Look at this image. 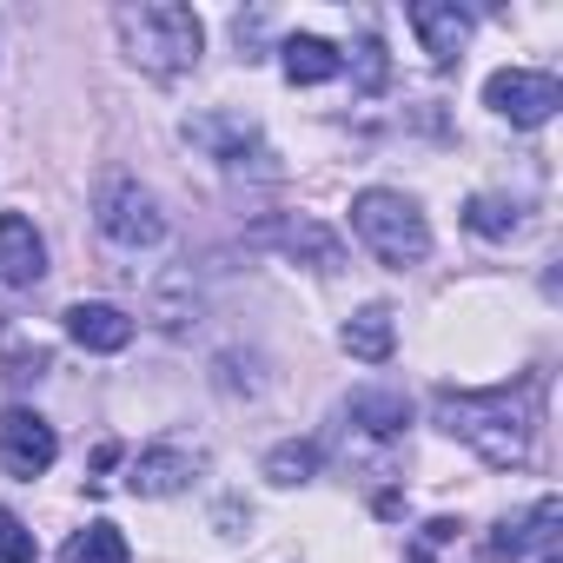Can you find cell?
I'll list each match as a JSON object with an SVG mask.
<instances>
[{
  "label": "cell",
  "mask_w": 563,
  "mask_h": 563,
  "mask_svg": "<svg viewBox=\"0 0 563 563\" xmlns=\"http://www.w3.org/2000/svg\"><path fill=\"white\" fill-rule=\"evenodd\" d=\"M556 530H563V497H537L523 517H504L490 537H484V563H556Z\"/></svg>",
  "instance_id": "8992f818"
},
{
  "label": "cell",
  "mask_w": 563,
  "mask_h": 563,
  "mask_svg": "<svg viewBox=\"0 0 563 563\" xmlns=\"http://www.w3.org/2000/svg\"><path fill=\"white\" fill-rule=\"evenodd\" d=\"M0 457H8L14 477H41V471L60 457V438H54V424H47L41 411L8 405V411H0Z\"/></svg>",
  "instance_id": "52a82bcc"
},
{
  "label": "cell",
  "mask_w": 563,
  "mask_h": 563,
  "mask_svg": "<svg viewBox=\"0 0 563 563\" xmlns=\"http://www.w3.org/2000/svg\"><path fill=\"white\" fill-rule=\"evenodd\" d=\"M431 418L497 471H523L537 457V378H523L517 391L510 385H497V391H451L444 385Z\"/></svg>",
  "instance_id": "6da1fadb"
},
{
  "label": "cell",
  "mask_w": 563,
  "mask_h": 563,
  "mask_svg": "<svg viewBox=\"0 0 563 563\" xmlns=\"http://www.w3.org/2000/svg\"><path fill=\"white\" fill-rule=\"evenodd\" d=\"M41 556V543H34V530L8 510V504H0V563H34Z\"/></svg>",
  "instance_id": "ffe728a7"
},
{
  "label": "cell",
  "mask_w": 563,
  "mask_h": 563,
  "mask_svg": "<svg viewBox=\"0 0 563 563\" xmlns=\"http://www.w3.org/2000/svg\"><path fill=\"white\" fill-rule=\"evenodd\" d=\"M41 272H47V245H41L34 219L0 212V286H34Z\"/></svg>",
  "instance_id": "7c38bea8"
},
{
  "label": "cell",
  "mask_w": 563,
  "mask_h": 563,
  "mask_svg": "<svg viewBox=\"0 0 563 563\" xmlns=\"http://www.w3.org/2000/svg\"><path fill=\"white\" fill-rule=\"evenodd\" d=\"M352 232H358V245H365L378 265H391V272L424 265V252H431V225H424L418 199L385 192V186H372V192L352 199Z\"/></svg>",
  "instance_id": "3957f363"
},
{
  "label": "cell",
  "mask_w": 563,
  "mask_h": 563,
  "mask_svg": "<svg viewBox=\"0 0 563 563\" xmlns=\"http://www.w3.org/2000/svg\"><path fill=\"white\" fill-rule=\"evenodd\" d=\"M278 67H286V80H292V87H325L345 60H339V47H332V41H319V34H292L286 47H278Z\"/></svg>",
  "instance_id": "5bb4252c"
},
{
  "label": "cell",
  "mask_w": 563,
  "mask_h": 563,
  "mask_svg": "<svg viewBox=\"0 0 563 563\" xmlns=\"http://www.w3.org/2000/svg\"><path fill=\"white\" fill-rule=\"evenodd\" d=\"M192 471H199V457H192V451H179V444H153V451H140V457H133L126 490H133V497H173V490H186V484H192Z\"/></svg>",
  "instance_id": "8fae6325"
},
{
  "label": "cell",
  "mask_w": 563,
  "mask_h": 563,
  "mask_svg": "<svg viewBox=\"0 0 563 563\" xmlns=\"http://www.w3.org/2000/svg\"><path fill=\"white\" fill-rule=\"evenodd\" d=\"M252 245H278L286 258H312L319 272H332L345 252H339V239L325 232V225H312V219H278V225H258L252 232Z\"/></svg>",
  "instance_id": "4fadbf2b"
},
{
  "label": "cell",
  "mask_w": 563,
  "mask_h": 563,
  "mask_svg": "<svg viewBox=\"0 0 563 563\" xmlns=\"http://www.w3.org/2000/svg\"><path fill=\"white\" fill-rule=\"evenodd\" d=\"M411 27H418V41H424V54L438 60V67H451L464 47H471V8H457V0H411Z\"/></svg>",
  "instance_id": "9c48e42d"
},
{
  "label": "cell",
  "mask_w": 563,
  "mask_h": 563,
  "mask_svg": "<svg viewBox=\"0 0 563 563\" xmlns=\"http://www.w3.org/2000/svg\"><path fill=\"white\" fill-rule=\"evenodd\" d=\"M186 140H192L206 159L232 166V173H239L245 159H272L258 120H245V113H199V120H186Z\"/></svg>",
  "instance_id": "ba28073f"
},
{
  "label": "cell",
  "mask_w": 563,
  "mask_h": 563,
  "mask_svg": "<svg viewBox=\"0 0 563 563\" xmlns=\"http://www.w3.org/2000/svg\"><path fill=\"white\" fill-rule=\"evenodd\" d=\"M265 477L272 484H306V477H319V444H278V451H265Z\"/></svg>",
  "instance_id": "d6986e66"
},
{
  "label": "cell",
  "mask_w": 563,
  "mask_h": 563,
  "mask_svg": "<svg viewBox=\"0 0 563 563\" xmlns=\"http://www.w3.org/2000/svg\"><path fill=\"white\" fill-rule=\"evenodd\" d=\"M113 34H120L126 60L140 74H159V80L199 67V54H206V27L179 0H140V8L126 0V8H113Z\"/></svg>",
  "instance_id": "7a4b0ae2"
},
{
  "label": "cell",
  "mask_w": 563,
  "mask_h": 563,
  "mask_svg": "<svg viewBox=\"0 0 563 563\" xmlns=\"http://www.w3.org/2000/svg\"><path fill=\"white\" fill-rule=\"evenodd\" d=\"M464 225H471L477 239H510V232L523 225V212H517L510 199H497V192H477V199L464 206Z\"/></svg>",
  "instance_id": "ac0fdd59"
},
{
  "label": "cell",
  "mask_w": 563,
  "mask_h": 563,
  "mask_svg": "<svg viewBox=\"0 0 563 563\" xmlns=\"http://www.w3.org/2000/svg\"><path fill=\"white\" fill-rule=\"evenodd\" d=\"M67 339L80 352H126L133 345V319L120 306H107V299H80V306H67Z\"/></svg>",
  "instance_id": "30bf717a"
},
{
  "label": "cell",
  "mask_w": 563,
  "mask_h": 563,
  "mask_svg": "<svg viewBox=\"0 0 563 563\" xmlns=\"http://www.w3.org/2000/svg\"><path fill=\"white\" fill-rule=\"evenodd\" d=\"M352 424L372 431V438H405L411 405H405V391H352Z\"/></svg>",
  "instance_id": "2e32d148"
},
{
  "label": "cell",
  "mask_w": 563,
  "mask_h": 563,
  "mask_svg": "<svg viewBox=\"0 0 563 563\" xmlns=\"http://www.w3.org/2000/svg\"><path fill=\"white\" fill-rule=\"evenodd\" d=\"M93 225H100L113 245H126V252H146V245L166 239V212H159V199H153L133 173H107V179H100V192H93Z\"/></svg>",
  "instance_id": "277c9868"
},
{
  "label": "cell",
  "mask_w": 563,
  "mask_h": 563,
  "mask_svg": "<svg viewBox=\"0 0 563 563\" xmlns=\"http://www.w3.org/2000/svg\"><path fill=\"white\" fill-rule=\"evenodd\" d=\"M339 339H345V352H352L358 365H385V358H391V345H398L391 306H365V312H352Z\"/></svg>",
  "instance_id": "9a60e30c"
},
{
  "label": "cell",
  "mask_w": 563,
  "mask_h": 563,
  "mask_svg": "<svg viewBox=\"0 0 563 563\" xmlns=\"http://www.w3.org/2000/svg\"><path fill=\"white\" fill-rule=\"evenodd\" d=\"M484 107L510 126H543L563 107V87H556V74H537V67H497L484 80Z\"/></svg>",
  "instance_id": "5b68a950"
},
{
  "label": "cell",
  "mask_w": 563,
  "mask_h": 563,
  "mask_svg": "<svg viewBox=\"0 0 563 563\" xmlns=\"http://www.w3.org/2000/svg\"><path fill=\"white\" fill-rule=\"evenodd\" d=\"M67 563H133V550H126V537H120V523H87L74 543H67Z\"/></svg>",
  "instance_id": "e0dca14e"
}]
</instances>
